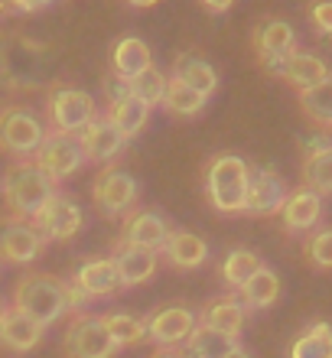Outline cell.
I'll return each mask as SVG.
<instances>
[{"instance_id": "obj_45", "label": "cell", "mask_w": 332, "mask_h": 358, "mask_svg": "<svg viewBox=\"0 0 332 358\" xmlns=\"http://www.w3.org/2000/svg\"><path fill=\"white\" fill-rule=\"evenodd\" d=\"M3 310H7V306H3V300H0V316H3Z\"/></svg>"}, {"instance_id": "obj_13", "label": "cell", "mask_w": 332, "mask_h": 358, "mask_svg": "<svg viewBox=\"0 0 332 358\" xmlns=\"http://www.w3.org/2000/svg\"><path fill=\"white\" fill-rule=\"evenodd\" d=\"M147 339L157 345V349H166V345H182V342L192 336V329L199 326V316L182 306V303H170V306H160L147 316Z\"/></svg>"}, {"instance_id": "obj_46", "label": "cell", "mask_w": 332, "mask_h": 358, "mask_svg": "<svg viewBox=\"0 0 332 358\" xmlns=\"http://www.w3.org/2000/svg\"><path fill=\"white\" fill-rule=\"evenodd\" d=\"M326 131H329V137H332V124H329V127H326Z\"/></svg>"}, {"instance_id": "obj_22", "label": "cell", "mask_w": 332, "mask_h": 358, "mask_svg": "<svg viewBox=\"0 0 332 358\" xmlns=\"http://www.w3.org/2000/svg\"><path fill=\"white\" fill-rule=\"evenodd\" d=\"M43 336H46V326L29 320L27 313H20L17 306L3 310V316H0V345H7L10 352H29L43 342Z\"/></svg>"}, {"instance_id": "obj_44", "label": "cell", "mask_w": 332, "mask_h": 358, "mask_svg": "<svg viewBox=\"0 0 332 358\" xmlns=\"http://www.w3.org/2000/svg\"><path fill=\"white\" fill-rule=\"evenodd\" d=\"M7 7H10V0H0V13H3Z\"/></svg>"}, {"instance_id": "obj_23", "label": "cell", "mask_w": 332, "mask_h": 358, "mask_svg": "<svg viewBox=\"0 0 332 358\" xmlns=\"http://www.w3.org/2000/svg\"><path fill=\"white\" fill-rule=\"evenodd\" d=\"M150 111H153L150 104L140 101L137 94H131V88H127L124 94H117V98H111V101H105V114L117 124V131H121L127 141H133V137L147 127Z\"/></svg>"}, {"instance_id": "obj_10", "label": "cell", "mask_w": 332, "mask_h": 358, "mask_svg": "<svg viewBox=\"0 0 332 358\" xmlns=\"http://www.w3.org/2000/svg\"><path fill=\"white\" fill-rule=\"evenodd\" d=\"M46 245L49 241L39 235V228L29 218H17V215L0 218V261L3 264H13V267L33 264Z\"/></svg>"}, {"instance_id": "obj_40", "label": "cell", "mask_w": 332, "mask_h": 358, "mask_svg": "<svg viewBox=\"0 0 332 358\" xmlns=\"http://www.w3.org/2000/svg\"><path fill=\"white\" fill-rule=\"evenodd\" d=\"M150 358H192L186 349H180V345H166V349H157Z\"/></svg>"}, {"instance_id": "obj_8", "label": "cell", "mask_w": 332, "mask_h": 358, "mask_svg": "<svg viewBox=\"0 0 332 358\" xmlns=\"http://www.w3.org/2000/svg\"><path fill=\"white\" fill-rule=\"evenodd\" d=\"M62 352L68 358H114L117 345H114L111 332L105 329L101 316L75 313L66 326V336H62Z\"/></svg>"}, {"instance_id": "obj_36", "label": "cell", "mask_w": 332, "mask_h": 358, "mask_svg": "<svg viewBox=\"0 0 332 358\" xmlns=\"http://www.w3.org/2000/svg\"><path fill=\"white\" fill-rule=\"evenodd\" d=\"M303 257L316 271H332V228H319L306 238Z\"/></svg>"}, {"instance_id": "obj_9", "label": "cell", "mask_w": 332, "mask_h": 358, "mask_svg": "<svg viewBox=\"0 0 332 358\" xmlns=\"http://www.w3.org/2000/svg\"><path fill=\"white\" fill-rule=\"evenodd\" d=\"M33 163L46 173L52 186H59V182H66V179L75 176L88 160H85V150H82V141H78V137L49 131L43 147H39L36 157H33Z\"/></svg>"}, {"instance_id": "obj_25", "label": "cell", "mask_w": 332, "mask_h": 358, "mask_svg": "<svg viewBox=\"0 0 332 358\" xmlns=\"http://www.w3.org/2000/svg\"><path fill=\"white\" fill-rule=\"evenodd\" d=\"M153 66V52L140 36H121L111 49V72L124 82H131L133 76H140L143 69Z\"/></svg>"}, {"instance_id": "obj_47", "label": "cell", "mask_w": 332, "mask_h": 358, "mask_svg": "<svg viewBox=\"0 0 332 358\" xmlns=\"http://www.w3.org/2000/svg\"><path fill=\"white\" fill-rule=\"evenodd\" d=\"M0 85H3V76H0Z\"/></svg>"}, {"instance_id": "obj_29", "label": "cell", "mask_w": 332, "mask_h": 358, "mask_svg": "<svg viewBox=\"0 0 332 358\" xmlns=\"http://www.w3.org/2000/svg\"><path fill=\"white\" fill-rule=\"evenodd\" d=\"M296 104H300V111L316 127H329L332 124V76L323 78L319 85L306 88V92H296Z\"/></svg>"}, {"instance_id": "obj_18", "label": "cell", "mask_w": 332, "mask_h": 358, "mask_svg": "<svg viewBox=\"0 0 332 358\" xmlns=\"http://www.w3.org/2000/svg\"><path fill=\"white\" fill-rule=\"evenodd\" d=\"M160 257L176 271H199L205 261H209V245L205 238L196 235V231H186V228H176L166 235L160 248Z\"/></svg>"}, {"instance_id": "obj_4", "label": "cell", "mask_w": 332, "mask_h": 358, "mask_svg": "<svg viewBox=\"0 0 332 358\" xmlns=\"http://www.w3.org/2000/svg\"><path fill=\"white\" fill-rule=\"evenodd\" d=\"M0 192L7 202V212L17 218H29L36 215L39 208L46 206V199L56 192V186L49 182V176L39 170L33 160H13L3 170L0 179Z\"/></svg>"}, {"instance_id": "obj_42", "label": "cell", "mask_w": 332, "mask_h": 358, "mask_svg": "<svg viewBox=\"0 0 332 358\" xmlns=\"http://www.w3.org/2000/svg\"><path fill=\"white\" fill-rule=\"evenodd\" d=\"M127 3H131V7H140V10H147V7H157L160 0H127Z\"/></svg>"}, {"instance_id": "obj_19", "label": "cell", "mask_w": 332, "mask_h": 358, "mask_svg": "<svg viewBox=\"0 0 332 358\" xmlns=\"http://www.w3.org/2000/svg\"><path fill=\"white\" fill-rule=\"evenodd\" d=\"M323 218V196H316L313 189H294L287 192V202L280 208V222H284V231L290 235H300V231H313Z\"/></svg>"}, {"instance_id": "obj_31", "label": "cell", "mask_w": 332, "mask_h": 358, "mask_svg": "<svg viewBox=\"0 0 332 358\" xmlns=\"http://www.w3.org/2000/svg\"><path fill=\"white\" fill-rule=\"evenodd\" d=\"M205 104H209L205 94H199L196 88H189V85H182L180 78H170V85H166V94H163L160 108H166L173 117H196V114H202Z\"/></svg>"}, {"instance_id": "obj_17", "label": "cell", "mask_w": 332, "mask_h": 358, "mask_svg": "<svg viewBox=\"0 0 332 358\" xmlns=\"http://www.w3.org/2000/svg\"><path fill=\"white\" fill-rule=\"evenodd\" d=\"M199 322L202 326H209V329L222 332L228 339H238L241 329H245V320H247V306L241 303L238 293H222V296H212L199 313Z\"/></svg>"}, {"instance_id": "obj_32", "label": "cell", "mask_w": 332, "mask_h": 358, "mask_svg": "<svg viewBox=\"0 0 332 358\" xmlns=\"http://www.w3.org/2000/svg\"><path fill=\"white\" fill-rule=\"evenodd\" d=\"M101 322H105V329L111 332V339L117 349H124V345H140V342L147 339V322H143L140 316H131V313H124V310L105 313Z\"/></svg>"}, {"instance_id": "obj_27", "label": "cell", "mask_w": 332, "mask_h": 358, "mask_svg": "<svg viewBox=\"0 0 332 358\" xmlns=\"http://www.w3.org/2000/svg\"><path fill=\"white\" fill-rule=\"evenodd\" d=\"M238 296H241V303L247 310H270L277 303V296H280V277H277V271H270L264 264L254 277H247L245 287L238 290Z\"/></svg>"}, {"instance_id": "obj_28", "label": "cell", "mask_w": 332, "mask_h": 358, "mask_svg": "<svg viewBox=\"0 0 332 358\" xmlns=\"http://www.w3.org/2000/svg\"><path fill=\"white\" fill-rule=\"evenodd\" d=\"M261 267H264V261H261L254 251H247V248H235V251H228L225 261L219 264V277L238 293L241 287H245L247 277H254Z\"/></svg>"}, {"instance_id": "obj_26", "label": "cell", "mask_w": 332, "mask_h": 358, "mask_svg": "<svg viewBox=\"0 0 332 358\" xmlns=\"http://www.w3.org/2000/svg\"><path fill=\"white\" fill-rule=\"evenodd\" d=\"M329 76L332 72L326 66V59H319L316 52H294L284 62V72H280V78H284L287 85H294L296 92H306V88L319 85Z\"/></svg>"}, {"instance_id": "obj_2", "label": "cell", "mask_w": 332, "mask_h": 358, "mask_svg": "<svg viewBox=\"0 0 332 358\" xmlns=\"http://www.w3.org/2000/svg\"><path fill=\"white\" fill-rule=\"evenodd\" d=\"M247 179H251V163L238 153H215L205 163V199L222 215H238L245 212Z\"/></svg>"}, {"instance_id": "obj_43", "label": "cell", "mask_w": 332, "mask_h": 358, "mask_svg": "<svg viewBox=\"0 0 332 358\" xmlns=\"http://www.w3.org/2000/svg\"><path fill=\"white\" fill-rule=\"evenodd\" d=\"M222 358H251V355H247V352L241 349V345H235V349L228 352V355H222Z\"/></svg>"}, {"instance_id": "obj_7", "label": "cell", "mask_w": 332, "mask_h": 358, "mask_svg": "<svg viewBox=\"0 0 332 358\" xmlns=\"http://www.w3.org/2000/svg\"><path fill=\"white\" fill-rule=\"evenodd\" d=\"M140 186L124 166H101V173L92 182V202H95L98 215L105 218H124L137 208Z\"/></svg>"}, {"instance_id": "obj_16", "label": "cell", "mask_w": 332, "mask_h": 358, "mask_svg": "<svg viewBox=\"0 0 332 358\" xmlns=\"http://www.w3.org/2000/svg\"><path fill=\"white\" fill-rule=\"evenodd\" d=\"M173 228L170 222L153 212V208H133L131 215H124V225H121V245H137V248H150V251H160L166 235Z\"/></svg>"}, {"instance_id": "obj_12", "label": "cell", "mask_w": 332, "mask_h": 358, "mask_svg": "<svg viewBox=\"0 0 332 358\" xmlns=\"http://www.w3.org/2000/svg\"><path fill=\"white\" fill-rule=\"evenodd\" d=\"M251 39H254V56L267 76H280L284 62L296 52V33L287 20H264Z\"/></svg>"}, {"instance_id": "obj_1", "label": "cell", "mask_w": 332, "mask_h": 358, "mask_svg": "<svg viewBox=\"0 0 332 358\" xmlns=\"http://www.w3.org/2000/svg\"><path fill=\"white\" fill-rule=\"evenodd\" d=\"M56 72V52L27 36H10L0 43V76L3 85L13 92H39L52 82Z\"/></svg>"}, {"instance_id": "obj_24", "label": "cell", "mask_w": 332, "mask_h": 358, "mask_svg": "<svg viewBox=\"0 0 332 358\" xmlns=\"http://www.w3.org/2000/svg\"><path fill=\"white\" fill-rule=\"evenodd\" d=\"M170 78H180L182 85L196 88V92L205 94V98H212L215 88H219V72H215V66H212L205 56H199V52H182V56L173 59Z\"/></svg>"}, {"instance_id": "obj_15", "label": "cell", "mask_w": 332, "mask_h": 358, "mask_svg": "<svg viewBox=\"0 0 332 358\" xmlns=\"http://www.w3.org/2000/svg\"><path fill=\"white\" fill-rule=\"evenodd\" d=\"M287 202V186L284 179L270 170H254L251 166V179H247V199H245V212L254 218L267 215H280V208Z\"/></svg>"}, {"instance_id": "obj_39", "label": "cell", "mask_w": 332, "mask_h": 358, "mask_svg": "<svg viewBox=\"0 0 332 358\" xmlns=\"http://www.w3.org/2000/svg\"><path fill=\"white\" fill-rule=\"evenodd\" d=\"M52 0H10V7L17 10V13H39V10H46Z\"/></svg>"}, {"instance_id": "obj_38", "label": "cell", "mask_w": 332, "mask_h": 358, "mask_svg": "<svg viewBox=\"0 0 332 358\" xmlns=\"http://www.w3.org/2000/svg\"><path fill=\"white\" fill-rule=\"evenodd\" d=\"M66 293H68V313H82L88 306V300H92V296H88L85 290H78L72 280L66 283Z\"/></svg>"}, {"instance_id": "obj_11", "label": "cell", "mask_w": 332, "mask_h": 358, "mask_svg": "<svg viewBox=\"0 0 332 358\" xmlns=\"http://www.w3.org/2000/svg\"><path fill=\"white\" fill-rule=\"evenodd\" d=\"M33 225L39 228V235L46 241H72L85 225V215L68 192H52L46 206L33 215Z\"/></svg>"}, {"instance_id": "obj_6", "label": "cell", "mask_w": 332, "mask_h": 358, "mask_svg": "<svg viewBox=\"0 0 332 358\" xmlns=\"http://www.w3.org/2000/svg\"><path fill=\"white\" fill-rule=\"evenodd\" d=\"M46 117L56 134H78L98 117V101L75 85H49L46 94Z\"/></svg>"}, {"instance_id": "obj_14", "label": "cell", "mask_w": 332, "mask_h": 358, "mask_svg": "<svg viewBox=\"0 0 332 358\" xmlns=\"http://www.w3.org/2000/svg\"><path fill=\"white\" fill-rule=\"evenodd\" d=\"M78 141H82V150H85V160L98 163V166H111L127 147V137L117 131V124L108 114H98L95 121L78 134Z\"/></svg>"}, {"instance_id": "obj_5", "label": "cell", "mask_w": 332, "mask_h": 358, "mask_svg": "<svg viewBox=\"0 0 332 358\" xmlns=\"http://www.w3.org/2000/svg\"><path fill=\"white\" fill-rule=\"evenodd\" d=\"M46 124L27 104H3L0 108V150L17 160H33L46 141Z\"/></svg>"}, {"instance_id": "obj_3", "label": "cell", "mask_w": 332, "mask_h": 358, "mask_svg": "<svg viewBox=\"0 0 332 358\" xmlns=\"http://www.w3.org/2000/svg\"><path fill=\"white\" fill-rule=\"evenodd\" d=\"M13 306L20 313H27L29 320H36L39 326H52L68 313L66 280H59V277L43 271L23 273L13 283Z\"/></svg>"}, {"instance_id": "obj_41", "label": "cell", "mask_w": 332, "mask_h": 358, "mask_svg": "<svg viewBox=\"0 0 332 358\" xmlns=\"http://www.w3.org/2000/svg\"><path fill=\"white\" fill-rule=\"evenodd\" d=\"M205 10H212V13H225V10H231V3L235 0H199Z\"/></svg>"}, {"instance_id": "obj_21", "label": "cell", "mask_w": 332, "mask_h": 358, "mask_svg": "<svg viewBox=\"0 0 332 358\" xmlns=\"http://www.w3.org/2000/svg\"><path fill=\"white\" fill-rule=\"evenodd\" d=\"M114 267L121 273L124 287H140L157 273L160 264V251H150V248H137V245H121L114 241Z\"/></svg>"}, {"instance_id": "obj_20", "label": "cell", "mask_w": 332, "mask_h": 358, "mask_svg": "<svg viewBox=\"0 0 332 358\" xmlns=\"http://www.w3.org/2000/svg\"><path fill=\"white\" fill-rule=\"evenodd\" d=\"M78 290H85L92 300H101V296H117L124 290L121 273L114 267V257H92L75 271L72 277Z\"/></svg>"}, {"instance_id": "obj_35", "label": "cell", "mask_w": 332, "mask_h": 358, "mask_svg": "<svg viewBox=\"0 0 332 358\" xmlns=\"http://www.w3.org/2000/svg\"><path fill=\"white\" fill-rule=\"evenodd\" d=\"M166 85H170V78L163 76L157 66L143 69L140 76H133L131 82H127V88H131V94H137L140 101H147L150 108H157V104H163V94H166Z\"/></svg>"}, {"instance_id": "obj_34", "label": "cell", "mask_w": 332, "mask_h": 358, "mask_svg": "<svg viewBox=\"0 0 332 358\" xmlns=\"http://www.w3.org/2000/svg\"><path fill=\"white\" fill-rule=\"evenodd\" d=\"M300 173L306 189H313L316 196H332V150L306 153Z\"/></svg>"}, {"instance_id": "obj_37", "label": "cell", "mask_w": 332, "mask_h": 358, "mask_svg": "<svg viewBox=\"0 0 332 358\" xmlns=\"http://www.w3.org/2000/svg\"><path fill=\"white\" fill-rule=\"evenodd\" d=\"M310 23L319 36H332V0H316L310 7Z\"/></svg>"}, {"instance_id": "obj_30", "label": "cell", "mask_w": 332, "mask_h": 358, "mask_svg": "<svg viewBox=\"0 0 332 358\" xmlns=\"http://www.w3.org/2000/svg\"><path fill=\"white\" fill-rule=\"evenodd\" d=\"M290 358H332V326L313 322L290 345Z\"/></svg>"}, {"instance_id": "obj_33", "label": "cell", "mask_w": 332, "mask_h": 358, "mask_svg": "<svg viewBox=\"0 0 332 358\" xmlns=\"http://www.w3.org/2000/svg\"><path fill=\"white\" fill-rule=\"evenodd\" d=\"M235 345H238V339H228V336L209 329V326H202V322L192 329L189 339H186V352H189L192 358H222L235 349Z\"/></svg>"}]
</instances>
